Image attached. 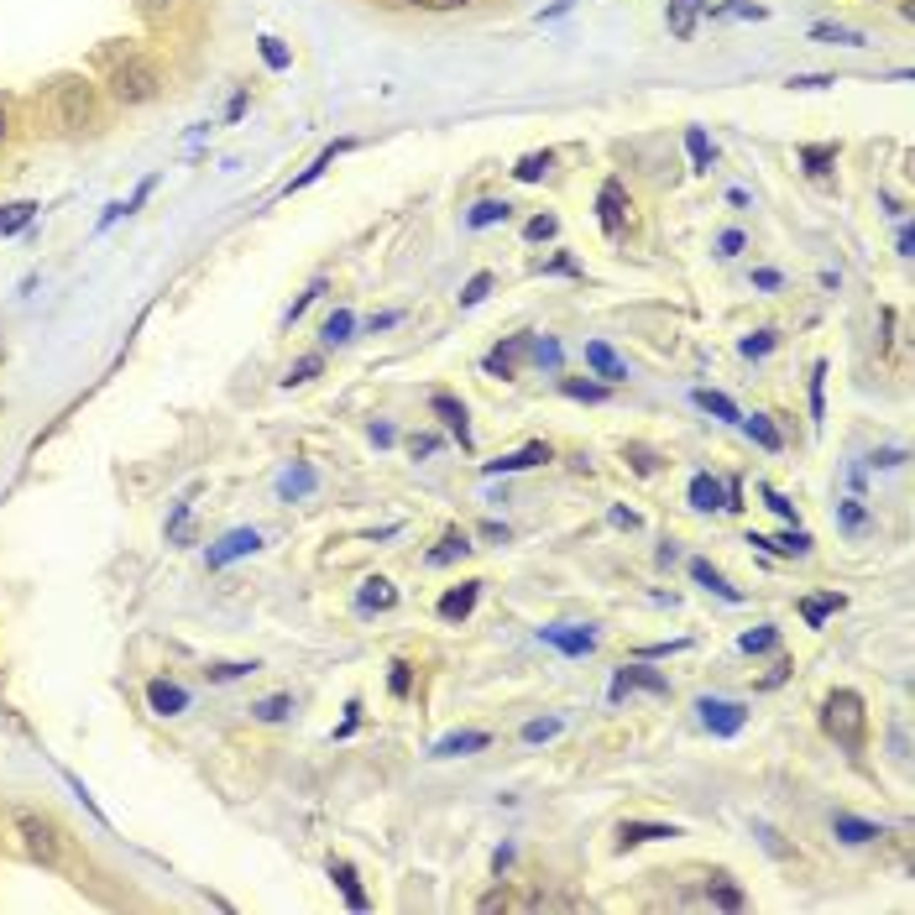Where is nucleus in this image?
<instances>
[{
  "mask_svg": "<svg viewBox=\"0 0 915 915\" xmlns=\"http://www.w3.org/2000/svg\"><path fill=\"white\" fill-rule=\"evenodd\" d=\"M821 732L848 748V753H863L868 743V712H863V696L858 691H832L827 701H821Z\"/></svg>",
  "mask_w": 915,
  "mask_h": 915,
  "instance_id": "f257e3e1",
  "label": "nucleus"
},
{
  "mask_svg": "<svg viewBox=\"0 0 915 915\" xmlns=\"http://www.w3.org/2000/svg\"><path fill=\"white\" fill-rule=\"evenodd\" d=\"M157 68L147 63V58H121V63H110V95H116L121 105H147L152 95H157Z\"/></svg>",
  "mask_w": 915,
  "mask_h": 915,
  "instance_id": "f03ea898",
  "label": "nucleus"
},
{
  "mask_svg": "<svg viewBox=\"0 0 915 915\" xmlns=\"http://www.w3.org/2000/svg\"><path fill=\"white\" fill-rule=\"evenodd\" d=\"M53 110H58V126L84 131L89 121H95V89H89L84 79H58L53 84Z\"/></svg>",
  "mask_w": 915,
  "mask_h": 915,
  "instance_id": "7ed1b4c3",
  "label": "nucleus"
},
{
  "mask_svg": "<svg viewBox=\"0 0 915 915\" xmlns=\"http://www.w3.org/2000/svg\"><path fill=\"white\" fill-rule=\"evenodd\" d=\"M16 832H21V842H27V853L37 858V863H58V832H53V821H42L37 811H16Z\"/></svg>",
  "mask_w": 915,
  "mask_h": 915,
  "instance_id": "20e7f679",
  "label": "nucleus"
},
{
  "mask_svg": "<svg viewBox=\"0 0 915 915\" xmlns=\"http://www.w3.org/2000/svg\"><path fill=\"white\" fill-rule=\"evenodd\" d=\"M696 712H701V722L712 727L717 738H738L743 722H748V706L743 701H722V696H701Z\"/></svg>",
  "mask_w": 915,
  "mask_h": 915,
  "instance_id": "39448f33",
  "label": "nucleus"
},
{
  "mask_svg": "<svg viewBox=\"0 0 915 915\" xmlns=\"http://www.w3.org/2000/svg\"><path fill=\"white\" fill-rule=\"evenodd\" d=\"M597 215H602V231H607V236H623V225H628V194H623V183H617V178L602 183Z\"/></svg>",
  "mask_w": 915,
  "mask_h": 915,
  "instance_id": "423d86ee",
  "label": "nucleus"
},
{
  "mask_svg": "<svg viewBox=\"0 0 915 915\" xmlns=\"http://www.w3.org/2000/svg\"><path fill=\"white\" fill-rule=\"evenodd\" d=\"M628 685H638V691H654V696H670V680L654 675V670H644V665H623V670L612 675V701L623 696Z\"/></svg>",
  "mask_w": 915,
  "mask_h": 915,
  "instance_id": "0eeeda50",
  "label": "nucleus"
},
{
  "mask_svg": "<svg viewBox=\"0 0 915 915\" xmlns=\"http://www.w3.org/2000/svg\"><path fill=\"white\" fill-rule=\"evenodd\" d=\"M257 544H262V534H257V529H236V534H225V539L210 549V570H220V565H231V560L251 555Z\"/></svg>",
  "mask_w": 915,
  "mask_h": 915,
  "instance_id": "6e6552de",
  "label": "nucleus"
},
{
  "mask_svg": "<svg viewBox=\"0 0 915 915\" xmlns=\"http://www.w3.org/2000/svg\"><path fill=\"white\" fill-rule=\"evenodd\" d=\"M544 644H555L560 654H591L597 649V633L591 628H539Z\"/></svg>",
  "mask_w": 915,
  "mask_h": 915,
  "instance_id": "1a4fd4ad",
  "label": "nucleus"
},
{
  "mask_svg": "<svg viewBox=\"0 0 915 915\" xmlns=\"http://www.w3.org/2000/svg\"><path fill=\"white\" fill-rule=\"evenodd\" d=\"M832 832H837L842 842H853V848H868V842L884 837V827H874V821H863V816H848V811L832 816Z\"/></svg>",
  "mask_w": 915,
  "mask_h": 915,
  "instance_id": "9d476101",
  "label": "nucleus"
},
{
  "mask_svg": "<svg viewBox=\"0 0 915 915\" xmlns=\"http://www.w3.org/2000/svg\"><path fill=\"white\" fill-rule=\"evenodd\" d=\"M147 701H152L157 717H178L183 706H189V691H183V685H173V680H152V685H147Z\"/></svg>",
  "mask_w": 915,
  "mask_h": 915,
  "instance_id": "9b49d317",
  "label": "nucleus"
},
{
  "mask_svg": "<svg viewBox=\"0 0 915 915\" xmlns=\"http://www.w3.org/2000/svg\"><path fill=\"white\" fill-rule=\"evenodd\" d=\"M429 408H434V414H440V419H445V429L455 434V440H461V445H471V424H466V403H455L450 393H434V398H429Z\"/></svg>",
  "mask_w": 915,
  "mask_h": 915,
  "instance_id": "f8f14e48",
  "label": "nucleus"
},
{
  "mask_svg": "<svg viewBox=\"0 0 915 915\" xmlns=\"http://www.w3.org/2000/svg\"><path fill=\"white\" fill-rule=\"evenodd\" d=\"M539 461H549V445L539 440V445H523L518 455H502V461H487L482 471L487 476H508V471H529V466H539Z\"/></svg>",
  "mask_w": 915,
  "mask_h": 915,
  "instance_id": "ddd939ff",
  "label": "nucleus"
},
{
  "mask_svg": "<svg viewBox=\"0 0 915 915\" xmlns=\"http://www.w3.org/2000/svg\"><path fill=\"white\" fill-rule=\"evenodd\" d=\"M361 607L366 612H393L398 607V586L387 581V576H366L361 581Z\"/></svg>",
  "mask_w": 915,
  "mask_h": 915,
  "instance_id": "4468645a",
  "label": "nucleus"
},
{
  "mask_svg": "<svg viewBox=\"0 0 915 915\" xmlns=\"http://www.w3.org/2000/svg\"><path fill=\"white\" fill-rule=\"evenodd\" d=\"M586 366H591L597 377H607V382H628V366L617 361V351L602 346V340H591V346H586Z\"/></svg>",
  "mask_w": 915,
  "mask_h": 915,
  "instance_id": "2eb2a0df",
  "label": "nucleus"
},
{
  "mask_svg": "<svg viewBox=\"0 0 915 915\" xmlns=\"http://www.w3.org/2000/svg\"><path fill=\"white\" fill-rule=\"evenodd\" d=\"M492 748V732H450V738L434 743V759H455V753H482Z\"/></svg>",
  "mask_w": 915,
  "mask_h": 915,
  "instance_id": "dca6fc26",
  "label": "nucleus"
},
{
  "mask_svg": "<svg viewBox=\"0 0 915 915\" xmlns=\"http://www.w3.org/2000/svg\"><path fill=\"white\" fill-rule=\"evenodd\" d=\"M471 607H476V581H461L455 591H445V597H440V617H445V623H466Z\"/></svg>",
  "mask_w": 915,
  "mask_h": 915,
  "instance_id": "f3484780",
  "label": "nucleus"
},
{
  "mask_svg": "<svg viewBox=\"0 0 915 915\" xmlns=\"http://www.w3.org/2000/svg\"><path fill=\"white\" fill-rule=\"evenodd\" d=\"M691 508H701V513L727 508V492H722L717 476H706V471H696V476H691Z\"/></svg>",
  "mask_w": 915,
  "mask_h": 915,
  "instance_id": "a211bd4d",
  "label": "nucleus"
},
{
  "mask_svg": "<svg viewBox=\"0 0 915 915\" xmlns=\"http://www.w3.org/2000/svg\"><path fill=\"white\" fill-rule=\"evenodd\" d=\"M691 581L706 586V591H717V597H727V602H743V591L727 586V576H722V570H712V560H691Z\"/></svg>",
  "mask_w": 915,
  "mask_h": 915,
  "instance_id": "6ab92c4d",
  "label": "nucleus"
},
{
  "mask_svg": "<svg viewBox=\"0 0 915 915\" xmlns=\"http://www.w3.org/2000/svg\"><path fill=\"white\" fill-rule=\"evenodd\" d=\"M706 11V0H670V11H665V21H670V32L685 42L696 32V16Z\"/></svg>",
  "mask_w": 915,
  "mask_h": 915,
  "instance_id": "aec40b11",
  "label": "nucleus"
},
{
  "mask_svg": "<svg viewBox=\"0 0 915 915\" xmlns=\"http://www.w3.org/2000/svg\"><path fill=\"white\" fill-rule=\"evenodd\" d=\"M665 837H680V832L675 827H659V821H623V832H617L623 848H638V842H665Z\"/></svg>",
  "mask_w": 915,
  "mask_h": 915,
  "instance_id": "412c9836",
  "label": "nucleus"
},
{
  "mask_svg": "<svg viewBox=\"0 0 915 915\" xmlns=\"http://www.w3.org/2000/svg\"><path fill=\"white\" fill-rule=\"evenodd\" d=\"M523 351H529V335H513L508 346H497V351L487 356V372H492V377H513V361H518Z\"/></svg>",
  "mask_w": 915,
  "mask_h": 915,
  "instance_id": "4be33fe9",
  "label": "nucleus"
},
{
  "mask_svg": "<svg viewBox=\"0 0 915 915\" xmlns=\"http://www.w3.org/2000/svg\"><path fill=\"white\" fill-rule=\"evenodd\" d=\"M748 544H759V549H769V555H806L811 549V534H780V539H764V534H748Z\"/></svg>",
  "mask_w": 915,
  "mask_h": 915,
  "instance_id": "5701e85b",
  "label": "nucleus"
},
{
  "mask_svg": "<svg viewBox=\"0 0 915 915\" xmlns=\"http://www.w3.org/2000/svg\"><path fill=\"white\" fill-rule=\"evenodd\" d=\"M696 408H706V414H717V419H727V424H738L743 414H738V403H732L727 393H712V387H696Z\"/></svg>",
  "mask_w": 915,
  "mask_h": 915,
  "instance_id": "b1692460",
  "label": "nucleus"
},
{
  "mask_svg": "<svg viewBox=\"0 0 915 915\" xmlns=\"http://www.w3.org/2000/svg\"><path fill=\"white\" fill-rule=\"evenodd\" d=\"M330 879L340 884V895H346L351 910H366V889L356 884V868H351V863H330Z\"/></svg>",
  "mask_w": 915,
  "mask_h": 915,
  "instance_id": "393cba45",
  "label": "nucleus"
},
{
  "mask_svg": "<svg viewBox=\"0 0 915 915\" xmlns=\"http://www.w3.org/2000/svg\"><path fill=\"white\" fill-rule=\"evenodd\" d=\"M508 215H513V204H508V199H482V204H476V210L466 215V225H471V231H487V225L508 220Z\"/></svg>",
  "mask_w": 915,
  "mask_h": 915,
  "instance_id": "a878e982",
  "label": "nucleus"
},
{
  "mask_svg": "<svg viewBox=\"0 0 915 915\" xmlns=\"http://www.w3.org/2000/svg\"><path fill=\"white\" fill-rule=\"evenodd\" d=\"M832 612H842V597H837V591H827V597H806V602H800V617H806V628H821Z\"/></svg>",
  "mask_w": 915,
  "mask_h": 915,
  "instance_id": "bb28decb",
  "label": "nucleus"
},
{
  "mask_svg": "<svg viewBox=\"0 0 915 915\" xmlns=\"http://www.w3.org/2000/svg\"><path fill=\"white\" fill-rule=\"evenodd\" d=\"M42 210V204H32V199H16V204H6L0 210V236H16L21 225H32V215Z\"/></svg>",
  "mask_w": 915,
  "mask_h": 915,
  "instance_id": "cd10ccee",
  "label": "nucleus"
},
{
  "mask_svg": "<svg viewBox=\"0 0 915 915\" xmlns=\"http://www.w3.org/2000/svg\"><path fill=\"white\" fill-rule=\"evenodd\" d=\"M461 555H471V539L461 529H450L440 539V549H429V565H450V560H461Z\"/></svg>",
  "mask_w": 915,
  "mask_h": 915,
  "instance_id": "c85d7f7f",
  "label": "nucleus"
},
{
  "mask_svg": "<svg viewBox=\"0 0 915 915\" xmlns=\"http://www.w3.org/2000/svg\"><path fill=\"white\" fill-rule=\"evenodd\" d=\"M738 424H743V429H748V434H753V440H759L764 450H780V445H785V440H780V429H774L764 414H748V419H738Z\"/></svg>",
  "mask_w": 915,
  "mask_h": 915,
  "instance_id": "c756f323",
  "label": "nucleus"
},
{
  "mask_svg": "<svg viewBox=\"0 0 915 915\" xmlns=\"http://www.w3.org/2000/svg\"><path fill=\"white\" fill-rule=\"evenodd\" d=\"M257 670V659H220V665H210L204 675H210L215 685H225V680H241V675H251Z\"/></svg>",
  "mask_w": 915,
  "mask_h": 915,
  "instance_id": "7c9ffc66",
  "label": "nucleus"
},
{
  "mask_svg": "<svg viewBox=\"0 0 915 915\" xmlns=\"http://www.w3.org/2000/svg\"><path fill=\"white\" fill-rule=\"evenodd\" d=\"M816 42H832V48H863V32L853 27H811Z\"/></svg>",
  "mask_w": 915,
  "mask_h": 915,
  "instance_id": "2f4dec72",
  "label": "nucleus"
},
{
  "mask_svg": "<svg viewBox=\"0 0 915 915\" xmlns=\"http://www.w3.org/2000/svg\"><path fill=\"white\" fill-rule=\"evenodd\" d=\"M549 163H555L549 152H529V157H523V163L513 168V178H518V183H539V178L549 173Z\"/></svg>",
  "mask_w": 915,
  "mask_h": 915,
  "instance_id": "473e14b6",
  "label": "nucleus"
},
{
  "mask_svg": "<svg viewBox=\"0 0 915 915\" xmlns=\"http://www.w3.org/2000/svg\"><path fill=\"white\" fill-rule=\"evenodd\" d=\"M800 163H806L811 178H821V173L837 163V147H800Z\"/></svg>",
  "mask_w": 915,
  "mask_h": 915,
  "instance_id": "72a5a7b5",
  "label": "nucleus"
},
{
  "mask_svg": "<svg viewBox=\"0 0 915 915\" xmlns=\"http://www.w3.org/2000/svg\"><path fill=\"white\" fill-rule=\"evenodd\" d=\"M351 330H356L351 309H335V314L325 319V346H340V340H351Z\"/></svg>",
  "mask_w": 915,
  "mask_h": 915,
  "instance_id": "f704fd0d",
  "label": "nucleus"
},
{
  "mask_svg": "<svg viewBox=\"0 0 915 915\" xmlns=\"http://www.w3.org/2000/svg\"><path fill=\"white\" fill-rule=\"evenodd\" d=\"M288 712H293V701H288V696H267V701L251 706V717H257V722H283Z\"/></svg>",
  "mask_w": 915,
  "mask_h": 915,
  "instance_id": "c9c22d12",
  "label": "nucleus"
},
{
  "mask_svg": "<svg viewBox=\"0 0 915 915\" xmlns=\"http://www.w3.org/2000/svg\"><path fill=\"white\" fill-rule=\"evenodd\" d=\"M309 492H314V471L309 466H293L283 476V497H309Z\"/></svg>",
  "mask_w": 915,
  "mask_h": 915,
  "instance_id": "e433bc0d",
  "label": "nucleus"
},
{
  "mask_svg": "<svg viewBox=\"0 0 915 915\" xmlns=\"http://www.w3.org/2000/svg\"><path fill=\"white\" fill-rule=\"evenodd\" d=\"M685 147H691V163H696V168H712V142H706L701 126L685 131Z\"/></svg>",
  "mask_w": 915,
  "mask_h": 915,
  "instance_id": "4c0bfd02",
  "label": "nucleus"
},
{
  "mask_svg": "<svg viewBox=\"0 0 915 915\" xmlns=\"http://www.w3.org/2000/svg\"><path fill=\"white\" fill-rule=\"evenodd\" d=\"M560 387H565L570 398H586V403H602V398H607V387H602V382H581V377H565Z\"/></svg>",
  "mask_w": 915,
  "mask_h": 915,
  "instance_id": "58836bf2",
  "label": "nucleus"
},
{
  "mask_svg": "<svg viewBox=\"0 0 915 915\" xmlns=\"http://www.w3.org/2000/svg\"><path fill=\"white\" fill-rule=\"evenodd\" d=\"M712 905H722V910H743V889H738V884H727V879H712Z\"/></svg>",
  "mask_w": 915,
  "mask_h": 915,
  "instance_id": "ea45409f",
  "label": "nucleus"
},
{
  "mask_svg": "<svg viewBox=\"0 0 915 915\" xmlns=\"http://www.w3.org/2000/svg\"><path fill=\"white\" fill-rule=\"evenodd\" d=\"M487 293H492V272H476V278H471V283L461 288V309H471V304H482V299H487Z\"/></svg>",
  "mask_w": 915,
  "mask_h": 915,
  "instance_id": "a19ab883",
  "label": "nucleus"
},
{
  "mask_svg": "<svg viewBox=\"0 0 915 915\" xmlns=\"http://www.w3.org/2000/svg\"><path fill=\"white\" fill-rule=\"evenodd\" d=\"M774 638H780L774 628H753V633H743V638H738V644H743V654H769V649H774Z\"/></svg>",
  "mask_w": 915,
  "mask_h": 915,
  "instance_id": "79ce46f5",
  "label": "nucleus"
},
{
  "mask_svg": "<svg viewBox=\"0 0 915 915\" xmlns=\"http://www.w3.org/2000/svg\"><path fill=\"white\" fill-rule=\"evenodd\" d=\"M529 356L539 366H549V372H560V346H555V340H529Z\"/></svg>",
  "mask_w": 915,
  "mask_h": 915,
  "instance_id": "37998d69",
  "label": "nucleus"
},
{
  "mask_svg": "<svg viewBox=\"0 0 915 915\" xmlns=\"http://www.w3.org/2000/svg\"><path fill=\"white\" fill-rule=\"evenodd\" d=\"M555 732H560V717H539V722L523 727V743H549Z\"/></svg>",
  "mask_w": 915,
  "mask_h": 915,
  "instance_id": "c03bdc74",
  "label": "nucleus"
},
{
  "mask_svg": "<svg viewBox=\"0 0 915 915\" xmlns=\"http://www.w3.org/2000/svg\"><path fill=\"white\" fill-rule=\"evenodd\" d=\"M319 366H325V356H319V351H314V356H304V361H293L288 387H293V382H309V377H319Z\"/></svg>",
  "mask_w": 915,
  "mask_h": 915,
  "instance_id": "a18cd8bd",
  "label": "nucleus"
},
{
  "mask_svg": "<svg viewBox=\"0 0 915 915\" xmlns=\"http://www.w3.org/2000/svg\"><path fill=\"white\" fill-rule=\"evenodd\" d=\"M555 231H560V225H555V215H534L529 225H523V236H529V241H549Z\"/></svg>",
  "mask_w": 915,
  "mask_h": 915,
  "instance_id": "49530a36",
  "label": "nucleus"
},
{
  "mask_svg": "<svg viewBox=\"0 0 915 915\" xmlns=\"http://www.w3.org/2000/svg\"><path fill=\"white\" fill-rule=\"evenodd\" d=\"M262 58H267V68H288V48L278 37H262Z\"/></svg>",
  "mask_w": 915,
  "mask_h": 915,
  "instance_id": "de8ad7c7",
  "label": "nucleus"
},
{
  "mask_svg": "<svg viewBox=\"0 0 915 915\" xmlns=\"http://www.w3.org/2000/svg\"><path fill=\"white\" fill-rule=\"evenodd\" d=\"M738 351H743V356H764V351H774V330H759V335H748Z\"/></svg>",
  "mask_w": 915,
  "mask_h": 915,
  "instance_id": "09e8293b",
  "label": "nucleus"
},
{
  "mask_svg": "<svg viewBox=\"0 0 915 915\" xmlns=\"http://www.w3.org/2000/svg\"><path fill=\"white\" fill-rule=\"evenodd\" d=\"M759 492H764V502H769V508H774V513H780L785 523H795V508H790V502H785L780 492H774V487H759Z\"/></svg>",
  "mask_w": 915,
  "mask_h": 915,
  "instance_id": "8fccbe9b",
  "label": "nucleus"
},
{
  "mask_svg": "<svg viewBox=\"0 0 915 915\" xmlns=\"http://www.w3.org/2000/svg\"><path fill=\"white\" fill-rule=\"evenodd\" d=\"M434 450H440L434 434H414V440H408V455H414V461H419V455H434Z\"/></svg>",
  "mask_w": 915,
  "mask_h": 915,
  "instance_id": "3c124183",
  "label": "nucleus"
},
{
  "mask_svg": "<svg viewBox=\"0 0 915 915\" xmlns=\"http://www.w3.org/2000/svg\"><path fill=\"white\" fill-rule=\"evenodd\" d=\"M408 6H419V11H461V6H471V0H408Z\"/></svg>",
  "mask_w": 915,
  "mask_h": 915,
  "instance_id": "603ef678",
  "label": "nucleus"
},
{
  "mask_svg": "<svg viewBox=\"0 0 915 915\" xmlns=\"http://www.w3.org/2000/svg\"><path fill=\"white\" fill-rule=\"evenodd\" d=\"M387 685H393V696H408V685H414V675H408V665H403V659L393 665V680H387Z\"/></svg>",
  "mask_w": 915,
  "mask_h": 915,
  "instance_id": "864d4df0",
  "label": "nucleus"
},
{
  "mask_svg": "<svg viewBox=\"0 0 915 915\" xmlns=\"http://www.w3.org/2000/svg\"><path fill=\"white\" fill-rule=\"evenodd\" d=\"M842 529H848V534L863 529V508H858V502H848V508H842Z\"/></svg>",
  "mask_w": 915,
  "mask_h": 915,
  "instance_id": "5fc2aeb1",
  "label": "nucleus"
},
{
  "mask_svg": "<svg viewBox=\"0 0 915 915\" xmlns=\"http://www.w3.org/2000/svg\"><path fill=\"white\" fill-rule=\"evenodd\" d=\"M790 84H795V89H827L832 79H827V74H795Z\"/></svg>",
  "mask_w": 915,
  "mask_h": 915,
  "instance_id": "6e6d98bb",
  "label": "nucleus"
},
{
  "mask_svg": "<svg viewBox=\"0 0 915 915\" xmlns=\"http://www.w3.org/2000/svg\"><path fill=\"white\" fill-rule=\"evenodd\" d=\"M717 246H722V257H738V251H743V236H738V231H727Z\"/></svg>",
  "mask_w": 915,
  "mask_h": 915,
  "instance_id": "4d7b16f0",
  "label": "nucleus"
},
{
  "mask_svg": "<svg viewBox=\"0 0 915 915\" xmlns=\"http://www.w3.org/2000/svg\"><path fill=\"white\" fill-rule=\"evenodd\" d=\"M136 6H142L147 16H163V11H173V6H178V0H136Z\"/></svg>",
  "mask_w": 915,
  "mask_h": 915,
  "instance_id": "13d9d810",
  "label": "nucleus"
},
{
  "mask_svg": "<svg viewBox=\"0 0 915 915\" xmlns=\"http://www.w3.org/2000/svg\"><path fill=\"white\" fill-rule=\"evenodd\" d=\"M372 440H377V445H393L398 429H393V424H372Z\"/></svg>",
  "mask_w": 915,
  "mask_h": 915,
  "instance_id": "bf43d9fd",
  "label": "nucleus"
},
{
  "mask_svg": "<svg viewBox=\"0 0 915 915\" xmlns=\"http://www.w3.org/2000/svg\"><path fill=\"white\" fill-rule=\"evenodd\" d=\"M905 450H874V466H900Z\"/></svg>",
  "mask_w": 915,
  "mask_h": 915,
  "instance_id": "052dcab7",
  "label": "nucleus"
},
{
  "mask_svg": "<svg viewBox=\"0 0 915 915\" xmlns=\"http://www.w3.org/2000/svg\"><path fill=\"white\" fill-rule=\"evenodd\" d=\"M612 523H617V529H638V513H628V508H612Z\"/></svg>",
  "mask_w": 915,
  "mask_h": 915,
  "instance_id": "680f3d73",
  "label": "nucleus"
},
{
  "mask_svg": "<svg viewBox=\"0 0 915 915\" xmlns=\"http://www.w3.org/2000/svg\"><path fill=\"white\" fill-rule=\"evenodd\" d=\"M0 142H6V110H0Z\"/></svg>",
  "mask_w": 915,
  "mask_h": 915,
  "instance_id": "e2e57ef3",
  "label": "nucleus"
}]
</instances>
